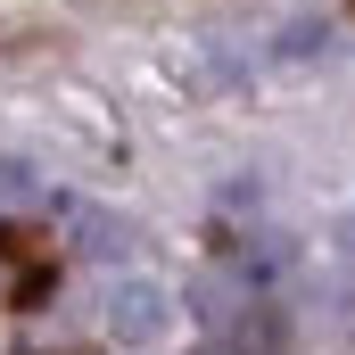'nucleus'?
I'll list each match as a JSON object with an SVG mask.
<instances>
[{
	"label": "nucleus",
	"instance_id": "39448f33",
	"mask_svg": "<svg viewBox=\"0 0 355 355\" xmlns=\"http://www.w3.org/2000/svg\"><path fill=\"white\" fill-rule=\"evenodd\" d=\"M50 190H42V174L25 166V157H0V207H42Z\"/></svg>",
	"mask_w": 355,
	"mask_h": 355
},
{
	"label": "nucleus",
	"instance_id": "f257e3e1",
	"mask_svg": "<svg viewBox=\"0 0 355 355\" xmlns=\"http://www.w3.org/2000/svg\"><path fill=\"white\" fill-rule=\"evenodd\" d=\"M99 322H107V339H116V347H157V339L174 331V289H166V281H149V272H124V281H107Z\"/></svg>",
	"mask_w": 355,
	"mask_h": 355
},
{
	"label": "nucleus",
	"instance_id": "f03ea898",
	"mask_svg": "<svg viewBox=\"0 0 355 355\" xmlns=\"http://www.w3.org/2000/svg\"><path fill=\"white\" fill-rule=\"evenodd\" d=\"M257 306V289H248V272H223V265H207L198 281H190V314L207 322V331H223L232 314H248Z\"/></svg>",
	"mask_w": 355,
	"mask_h": 355
},
{
	"label": "nucleus",
	"instance_id": "20e7f679",
	"mask_svg": "<svg viewBox=\"0 0 355 355\" xmlns=\"http://www.w3.org/2000/svg\"><path fill=\"white\" fill-rule=\"evenodd\" d=\"M75 248H83L91 265H116V257L132 248V232H124L116 215H99V207H75Z\"/></svg>",
	"mask_w": 355,
	"mask_h": 355
},
{
	"label": "nucleus",
	"instance_id": "7ed1b4c3",
	"mask_svg": "<svg viewBox=\"0 0 355 355\" xmlns=\"http://www.w3.org/2000/svg\"><path fill=\"white\" fill-rule=\"evenodd\" d=\"M215 347L223 355H281V306H248V314H232L223 331H215Z\"/></svg>",
	"mask_w": 355,
	"mask_h": 355
},
{
	"label": "nucleus",
	"instance_id": "423d86ee",
	"mask_svg": "<svg viewBox=\"0 0 355 355\" xmlns=\"http://www.w3.org/2000/svg\"><path fill=\"white\" fill-rule=\"evenodd\" d=\"M331 248H339V265H355V207L331 223Z\"/></svg>",
	"mask_w": 355,
	"mask_h": 355
}]
</instances>
